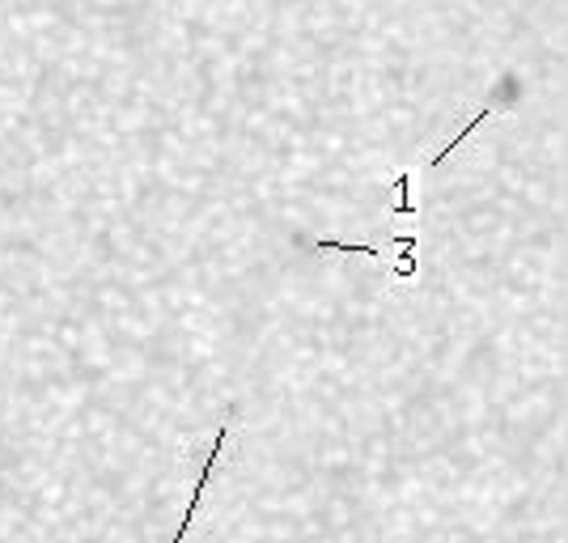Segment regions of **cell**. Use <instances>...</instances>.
<instances>
[{"label":"cell","mask_w":568,"mask_h":543,"mask_svg":"<svg viewBox=\"0 0 568 543\" xmlns=\"http://www.w3.org/2000/svg\"><path fill=\"white\" fill-rule=\"evenodd\" d=\"M225 442H230V425H221V429H216L213 450H209V459H204V472H200V480H195V489H191L187 514H183V522H179V531L170 535V543H183V540H187L191 522H195V514H200V501H204V493H209V484H213L216 459H221V450H225Z\"/></svg>","instance_id":"1"}]
</instances>
